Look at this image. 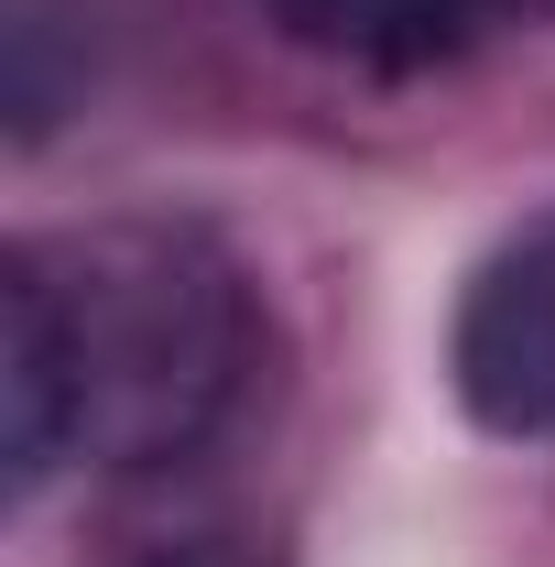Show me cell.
<instances>
[{"mask_svg": "<svg viewBox=\"0 0 555 567\" xmlns=\"http://www.w3.org/2000/svg\"><path fill=\"white\" fill-rule=\"evenodd\" d=\"M447 371L490 436H555V208L469 274Z\"/></svg>", "mask_w": 555, "mask_h": 567, "instance_id": "cell-2", "label": "cell"}, {"mask_svg": "<svg viewBox=\"0 0 555 567\" xmlns=\"http://www.w3.org/2000/svg\"><path fill=\"white\" fill-rule=\"evenodd\" d=\"M273 22L305 44V55H338V66L370 76H415L469 55L490 22V0H273Z\"/></svg>", "mask_w": 555, "mask_h": 567, "instance_id": "cell-3", "label": "cell"}, {"mask_svg": "<svg viewBox=\"0 0 555 567\" xmlns=\"http://www.w3.org/2000/svg\"><path fill=\"white\" fill-rule=\"evenodd\" d=\"M132 567H262L240 535H164L153 557H132Z\"/></svg>", "mask_w": 555, "mask_h": 567, "instance_id": "cell-4", "label": "cell"}, {"mask_svg": "<svg viewBox=\"0 0 555 567\" xmlns=\"http://www.w3.org/2000/svg\"><path fill=\"white\" fill-rule=\"evenodd\" d=\"M262 371V295L197 218H87L22 240L0 274V458L33 502L66 458H197Z\"/></svg>", "mask_w": 555, "mask_h": 567, "instance_id": "cell-1", "label": "cell"}]
</instances>
